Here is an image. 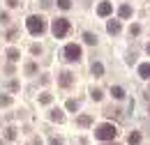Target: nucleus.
Wrapping results in <instances>:
<instances>
[{"label": "nucleus", "instance_id": "obj_1", "mask_svg": "<svg viewBox=\"0 0 150 145\" xmlns=\"http://www.w3.org/2000/svg\"><path fill=\"white\" fill-rule=\"evenodd\" d=\"M25 28H28L30 35H42V32L46 30V23H44V18H42V16H28Z\"/></svg>", "mask_w": 150, "mask_h": 145}, {"label": "nucleus", "instance_id": "obj_2", "mask_svg": "<svg viewBox=\"0 0 150 145\" xmlns=\"http://www.w3.org/2000/svg\"><path fill=\"white\" fill-rule=\"evenodd\" d=\"M115 134H118V129L113 127V125H102V127H97V131H95V138H99V141H113Z\"/></svg>", "mask_w": 150, "mask_h": 145}, {"label": "nucleus", "instance_id": "obj_3", "mask_svg": "<svg viewBox=\"0 0 150 145\" xmlns=\"http://www.w3.org/2000/svg\"><path fill=\"white\" fill-rule=\"evenodd\" d=\"M51 30H53V35H56L58 39H62V37L69 32V21H67V18H56L53 25H51Z\"/></svg>", "mask_w": 150, "mask_h": 145}, {"label": "nucleus", "instance_id": "obj_4", "mask_svg": "<svg viewBox=\"0 0 150 145\" xmlns=\"http://www.w3.org/2000/svg\"><path fill=\"white\" fill-rule=\"evenodd\" d=\"M65 58H67L69 62H76V60L81 58V46H76V44H67V46H65Z\"/></svg>", "mask_w": 150, "mask_h": 145}, {"label": "nucleus", "instance_id": "obj_5", "mask_svg": "<svg viewBox=\"0 0 150 145\" xmlns=\"http://www.w3.org/2000/svg\"><path fill=\"white\" fill-rule=\"evenodd\" d=\"M111 12H113L111 2H99V5H97V14H99V16H109Z\"/></svg>", "mask_w": 150, "mask_h": 145}, {"label": "nucleus", "instance_id": "obj_6", "mask_svg": "<svg viewBox=\"0 0 150 145\" xmlns=\"http://www.w3.org/2000/svg\"><path fill=\"white\" fill-rule=\"evenodd\" d=\"M139 76H141V78H150V62L139 65Z\"/></svg>", "mask_w": 150, "mask_h": 145}, {"label": "nucleus", "instance_id": "obj_7", "mask_svg": "<svg viewBox=\"0 0 150 145\" xmlns=\"http://www.w3.org/2000/svg\"><path fill=\"white\" fill-rule=\"evenodd\" d=\"M49 118H51L53 122H62V120H65V115H62V111H60V108H53V111H51V115H49Z\"/></svg>", "mask_w": 150, "mask_h": 145}, {"label": "nucleus", "instance_id": "obj_8", "mask_svg": "<svg viewBox=\"0 0 150 145\" xmlns=\"http://www.w3.org/2000/svg\"><path fill=\"white\" fill-rule=\"evenodd\" d=\"M106 30H109L111 35H118V32H120V23H118V21H109V25H106Z\"/></svg>", "mask_w": 150, "mask_h": 145}, {"label": "nucleus", "instance_id": "obj_9", "mask_svg": "<svg viewBox=\"0 0 150 145\" xmlns=\"http://www.w3.org/2000/svg\"><path fill=\"white\" fill-rule=\"evenodd\" d=\"M118 14H120V18H129L132 16V7L129 5H122V7L118 9Z\"/></svg>", "mask_w": 150, "mask_h": 145}, {"label": "nucleus", "instance_id": "obj_10", "mask_svg": "<svg viewBox=\"0 0 150 145\" xmlns=\"http://www.w3.org/2000/svg\"><path fill=\"white\" fill-rule=\"evenodd\" d=\"M111 94H113V99H122V97H125V90H122L120 85H113V88H111Z\"/></svg>", "mask_w": 150, "mask_h": 145}, {"label": "nucleus", "instance_id": "obj_11", "mask_svg": "<svg viewBox=\"0 0 150 145\" xmlns=\"http://www.w3.org/2000/svg\"><path fill=\"white\" fill-rule=\"evenodd\" d=\"M60 85H62V88H67V85H72V74H69V72H65L62 76H60Z\"/></svg>", "mask_w": 150, "mask_h": 145}, {"label": "nucleus", "instance_id": "obj_12", "mask_svg": "<svg viewBox=\"0 0 150 145\" xmlns=\"http://www.w3.org/2000/svg\"><path fill=\"white\" fill-rule=\"evenodd\" d=\"M90 122H93V118H90V115H81V118L76 120V125H79V127H88Z\"/></svg>", "mask_w": 150, "mask_h": 145}, {"label": "nucleus", "instance_id": "obj_13", "mask_svg": "<svg viewBox=\"0 0 150 145\" xmlns=\"http://www.w3.org/2000/svg\"><path fill=\"white\" fill-rule=\"evenodd\" d=\"M104 74V65L102 62H95L93 65V76H102Z\"/></svg>", "mask_w": 150, "mask_h": 145}, {"label": "nucleus", "instance_id": "obj_14", "mask_svg": "<svg viewBox=\"0 0 150 145\" xmlns=\"http://www.w3.org/2000/svg\"><path fill=\"white\" fill-rule=\"evenodd\" d=\"M7 58H9L12 62H16V60H19V51H16V49H9V51H7Z\"/></svg>", "mask_w": 150, "mask_h": 145}, {"label": "nucleus", "instance_id": "obj_15", "mask_svg": "<svg viewBox=\"0 0 150 145\" xmlns=\"http://www.w3.org/2000/svg\"><path fill=\"white\" fill-rule=\"evenodd\" d=\"M83 39H86V44H97V37H95L93 32H86V35H83Z\"/></svg>", "mask_w": 150, "mask_h": 145}, {"label": "nucleus", "instance_id": "obj_16", "mask_svg": "<svg viewBox=\"0 0 150 145\" xmlns=\"http://www.w3.org/2000/svg\"><path fill=\"white\" fill-rule=\"evenodd\" d=\"M127 141H129V145H139V143H141V136H139V134H129Z\"/></svg>", "mask_w": 150, "mask_h": 145}, {"label": "nucleus", "instance_id": "obj_17", "mask_svg": "<svg viewBox=\"0 0 150 145\" xmlns=\"http://www.w3.org/2000/svg\"><path fill=\"white\" fill-rule=\"evenodd\" d=\"M58 2V7H60V9H69V7H72V2H69V0H56Z\"/></svg>", "mask_w": 150, "mask_h": 145}, {"label": "nucleus", "instance_id": "obj_18", "mask_svg": "<svg viewBox=\"0 0 150 145\" xmlns=\"http://www.w3.org/2000/svg\"><path fill=\"white\" fill-rule=\"evenodd\" d=\"M51 101H53L51 94H42V97H39V104H51Z\"/></svg>", "mask_w": 150, "mask_h": 145}, {"label": "nucleus", "instance_id": "obj_19", "mask_svg": "<svg viewBox=\"0 0 150 145\" xmlns=\"http://www.w3.org/2000/svg\"><path fill=\"white\" fill-rule=\"evenodd\" d=\"M79 108V101H76V99H69V101H67V111H76Z\"/></svg>", "mask_w": 150, "mask_h": 145}, {"label": "nucleus", "instance_id": "obj_20", "mask_svg": "<svg viewBox=\"0 0 150 145\" xmlns=\"http://www.w3.org/2000/svg\"><path fill=\"white\" fill-rule=\"evenodd\" d=\"M12 104V97H0V106H9Z\"/></svg>", "mask_w": 150, "mask_h": 145}, {"label": "nucleus", "instance_id": "obj_21", "mask_svg": "<svg viewBox=\"0 0 150 145\" xmlns=\"http://www.w3.org/2000/svg\"><path fill=\"white\" fill-rule=\"evenodd\" d=\"M90 97H93L95 101H99V99H102V92H99V90H93V92H90Z\"/></svg>", "mask_w": 150, "mask_h": 145}, {"label": "nucleus", "instance_id": "obj_22", "mask_svg": "<svg viewBox=\"0 0 150 145\" xmlns=\"http://www.w3.org/2000/svg\"><path fill=\"white\" fill-rule=\"evenodd\" d=\"M7 138H9V141H14V138H16V131H14L12 127L7 129Z\"/></svg>", "mask_w": 150, "mask_h": 145}, {"label": "nucleus", "instance_id": "obj_23", "mask_svg": "<svg viewBox=\"0 0 150 145\" xmlns=\"http://www.w3.org/2000/svg\"><path fill=\"white\" fill-rule=\"evenodd\" d=\"M129 32H132V35H139V32H141V28H139V25H132Z\"/></svg>", "mask_w": 150, "mask_h": 145}, {"label": "nucleus", "instance_id": "obj_24", "mask_svg": "<svg viewBox=\"0 0 150 145\" xmlns=\"http://www.w3.org/2000/svg\"><path fill=\"white\" fill-rule=\"evenodd\" d=\"M25 72H28V74H35V72H37V67H35V65H28V67H25Z\"/></svg>", "mask_w": 150, "mask_h": 145}, {"label": "nucleus", "instance_id": "obj_25", "mask_svg": "<svg viewBox=\"0 0 150 145\" xmlns=\"http://www.w3.org/2000/svg\"><path fill=\"white\" fill-rule=\"evenodd\" d=\"M42 7H44V9H49V7H51V0H42Z\"/></svg>", "mask_w": 150, "mask_h": 145}, {"label": "nucleus", "instance_id": "obj_26", "mask_svg": "<svg viewBox=\"0 0 150 145\" xmlns=\"http://www.w3.org/2000/svg\"><path fill=\"white\" fill-rule=\"evenodd\" d=\"M49 145H62V141H60V138H51V143Z\"/></svg>", "mask_w": 150, "mask_h": 145}, {"label": "nucleus", "instance_id": "obj_27", "mask_svg": "<svg viewBox=\"0 0 150 145\" xmlns=\"http://www.w3.org/2000/svg\"><path fill=\"white\" fill-rule=\"evenodd\" d=\"M19 5V0H9V7H16Z\"/></svg>", "mask_w": 150, "mask_h": 145}, {"label": "nucleus", "instance_id": "obj_28", "mask_svg": "<svg viewBox=\"0 0 150 145\" xmlns=\"http://www.w3.org/2000/svg\"><path fill=\"white\" fill-rule=\"evenodd\" d=\"M146 51H148V53H150V44H148V46H146Z\"/></svg>", "mask_w": 150, "mask_h": 145}]
</instances>
